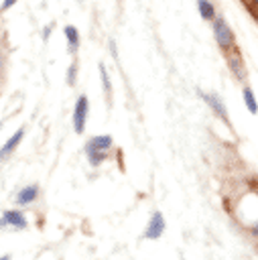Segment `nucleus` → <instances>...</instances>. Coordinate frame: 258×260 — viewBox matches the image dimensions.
Here are the masks:
<instances>
[{"label":"nucleus","instance_id":"12","mask_svg":"<svg viewBox=\"0 0 258 260\" xmlns=\"http://www.w3.org/2000/svg\"><path fill=\"white\" fill-rule=\"evenodd\" d=\"M242 95H244V104H246L248 112H250V114H258V102H256V98H254V91H252L250 87H244V89H242Z\"/></svg>","mask_w":258,"mask_h":260},{"label":"nucleus","instance_id":"15","mask_svg":"<svg viewBox=\"0 0 258 260\" xmlns=\"http://www.w3.org/2000/svg\"><path fill=\"white\" fill-rule=\"evenodd\" d=\"M75 75H77V63H71L69 71H67V83L69 85H75Z\"/></svg>","mask_w":258,"mask_h":260},{"label":"nucleus","instance_id":"8","mask_svg":"<svg viewBox=\"0 0 258 260\" xmlns=\"http://www.w3.org/2000/svg\"><path fill=\"white\" fill-rule=\"evenodd\" d=\"M22 136H24V128H18L4 144H2V148H0V160H4V158H8L12 152H14V148L20 144V140H22Z\"/></svg>","mask_w":258,"mask_h":260},{"label":"nucleus","instance_id":"14","mask_svg":"<svg viewBox=\"0 0 258 260\" xmlns=\"http://www.w3.org/2000/svg\"><path fill=\"white\" fill-rule=\"evenodd\" d=\"M100 77H102V83H104V91H106V95H110V93H112V85H110L108 69H106V65H102V63H100Z\"/></svg>","mask_w":258,"mask_h":260},{"label":"nucleus","instance_id":"4","mask_svg":"<svg viewBox=\"0 0 258 260\" xmlns=\"http://www.w3.org/2000/svg\"><path fill=\"white\" fill-rule=\"evenodd\" d=\"M165 217L160 211H152L148 223H146V230H144V238L148 240H158L163 234H165Z\"/></svg>","mask_w":258,"mask_h":260},{"label":"nucleus","instance_id":"17","mask_svg":"<svg viewBox=\"0 0 258 260\" xmlns=\"http://www.w3.org/2000/svg\"><path fill=\"white\" fill-rule=\"evenodd\" d=\"M252 234H254V236H256V238H258V223H256V225H254V228H252Z\"/></svg>","mask_w":258,"mask_h":260},{"label":"nucleus","instance_id":"19","mask_svg":"<svg viewBox=\"0 0 258 260\" xmlns=\"http://www.w3.org/2000/svg\"><path fill=\"white\" fill-rule=\"evenodd\" d=\"M0 260H10V256H8V254H4V256H0Z\"/></svg>","mask_w":258,"mask_h":260},{"label":"nucleus","instance_id":"3","mask_svg":"<svg viewBox=\"0 0 258 260\" xmlns=\"http://www.w3.org/2000/svg\"><path fill=\"white\" fill-rule=\"evenodd\" d=\"M28 221L20 209H8L0 217V228H14V230H26Z\"/></svg>","mask_w":258,"mask_h":260},{"label":"nucleus","instance_id":"7","mask_svg":"<svg viewBox=\"0 0 258 260\" xmlns=\"http://www.w3.org/2000/svg\"><path fill=\"white\" fill-rule=\"evenodd\" d=\"M112 144H114V140H112V136L110 134H100V136H93V138H89L87 142H85V150H100V152H108L110 148H112Z\"/></svg>","mask_w":258,"mask_h":260},{"label":"nucleus","instance_id":"1","mask_svg":"<svg viewBox=\"0 0 258 260\" xmlns=\"http://www.w3.org/2000/svg\"><path fill=\"white\" fill-rule=\"evenodd\" d=\"M211 22H213V37H215V43H217L223 51H228L230 47H234V32H232L230 24H228L221 16H217V14H215V18H213Z\"/></svg>","mask_w":258,"mask_h":260},{"label":"nucleus","instance_id":"21","mask_svg":"<svg viewBox=\"0 0 258 260\" xmlns=\"http://www.w3.org/2000/svg\"><path fill=\"white\" fill-rule=\"evenodd\" d=\"M0 128H2V122H0Z\"/></svg>","mask_w":258,"mask_h":260},{"label":"nucleus","instance_id":"5","mask_svg":"<svg viewBox=\"0 0 258 260\" xmlns=\"http://www.w3.org/2000/svg\"><path fill=\"white\" fill-rule=\"evenodd\" d=\"M199 95L203 98V102H205V104H207V106H209V108H211V110H213L221 120H225V122H228V110H225V104L219 100V95H217V93H203V91L199 89Z\"/></svg>","mask_w":258,"mask_h":260},{"label":"nucleus","instance_id":"11","mask_svg":"<svg viewBox=\"0 0 258 260\" xmlns=\"http://www.w3.org/2000/svg\"><path fill=\"white\" fill-rule=\"evenodd\" d=\"M197 8H199V14H201L203 20H213L215 18V8H213L211 0H197Z\"/></svg>","mask_w":258,"mask_h":260},{"label":"nucleus","instance_id":"20","mask_svg":"<svg viewBox=\"0 0 258 260\" xmlns=\"http://www.w3.org/2000/svg\"><path fill=\"white\" fill-rule=\"evenodd\" d=\"M254 4H256V8H258V0H254Z\"/></svg>","mask_w":258,"mask_h":260},{"label":"nucleus","instance_id":"16","mask_svg":"<svg viewBox=\"0 0 258 260\" xmlns=\"http://www.w3.org/2000/svg\"><path fill=\"white\" fill-rule=\"evenodd\" d=\"M16 4V0H2V6H0V12H4V10H8V8H12Z\"/></svg>","mask_w":258,"mask_h":260},{"label":"nucleus","instance_id":"13","mask_svg":"<svg viewBox=\"0 0 258 260\" xmlns=\"http://www.w3.org/2000/svg\"><path fill=\"white\" fill-rule=\"evenodd\" d=\"M85 156L89 160L91 167H100L106 158H108V152H100V150H85Z\"/></svg>","mask_w":258,"mask_h":260},{"label":"nucleus","instance_id":"6","mask_svg":"<svg viewBox=\"0 0 258 260\" xmlns=\"http://www.w3.org/2000/svg\"><path fill=\"white\" fill-rule=\"evenodd\" d=\"M37 197H39V185H24L22 189L16 191L14 201H16V205L24 207V205H30Z\"/></svg>","mask_w":258,"mask_h":260},{"label":"nucleus","instance_id":"9","mask_svg":"<svg viewBox=\"0 0 258 260\" xmlns=\"http://www.w3.org/2000/svg\"><path fill=\"white\" fill-rule=\"evenodd\" d=\"M63 32H65V39H67L69 53H75V51L79 49V32H77V28H75L73 24H67V26L63 28Z\"/></svg>","mask_w":258,"mask_h":260},{"label":"nucleus","instance_id":"18","mask_svg":"<svg viewBox=\"0 0 258 260\" xmlns=\"http://www.w3.org/2000/svg\"><path fill=\"white\" fill-rule=\"evenodd\" d=\"M2 67H4V57H2V53H0V71H2Z\"/></svg>","mask_w":258,"mask_h":260},{"label":"nucleus","instance_id":"2","mask_svg":"<svg viewBox=\"0 0 258 260\" xmlns=\"http://www.w3.org/2000/svg\"><path fill=\"white\" fill-rule=\"evenodd\" d=\"M87 110H89V102L87 95H79L75 106H73V130L77 134H81L85 130V120H87Z\"/></svg>","mask_w":258,"mask_h":260},{"label":"nucleus","instance_id":"10","mask_svg":"<svg viewBox=\"0 0 258 260\" xmlns=\"http://www.w3.org/2000/svg\"><path fill=\"white\" fill-rule=\"evenodd\" d=\"M228 65H230V71L236 75V79L244 81L246 73H244V63H242V59H240L238 55H232V57H228Z\"/></svg>","mask_w":258,"mask_h":260}]
</instances>
